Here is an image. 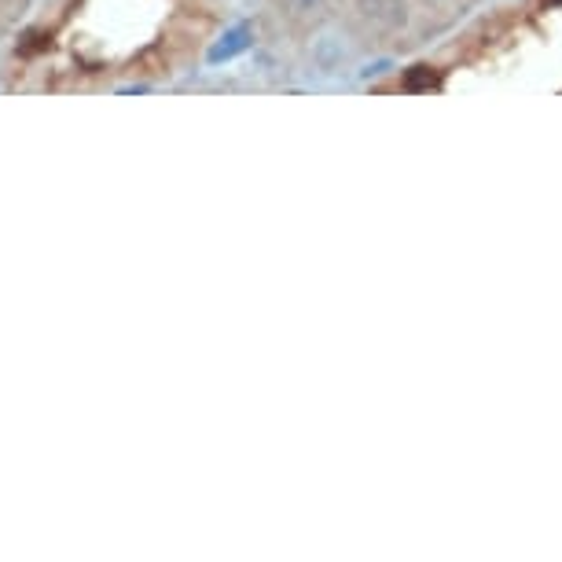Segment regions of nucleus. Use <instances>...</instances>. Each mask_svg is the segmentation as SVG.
Returning a JSON list of instances; mask_svg holds the SVG:
<instances>
[{"mask_svg":"<svg viewBox=\"0 0 562 562\" xmlns=\"http://www.w3.org/2000/svg\"><path fill=\"white\" fill-rule=\"evenodd\" d=\"M401 85H405L408 92H430V89H438V85H441V70L427 67V63H423V67H412Z\"/></svg>","mask_w":562,"mask_h":562,"instance_id":"7ed1b4c3","label":"nucleus"},{"mask_svg":"<svg viewBox=\"0 0 562 562\" xmlns=\"http://www.w3.org/2000/svg\"><path fill=\"white\" fill-rule=\"evenodd\" d=\"M298 4H302V8H316V4H320V0H298Z\"/></svg>","mask_w":562,"mask_h":562,"instance_id":"20e7f679","label":"nucleus"},{"mask_svg":"<svg viewBox=\"0 0 562 562\" xmlns=\"http://www.w3.org/2000/svg\"><path fill=\"white\" fill-rule=\"evenodd\" d=\"M353 12L371 34H397L408 23L405 0H353Z\"/></svg>","mask_w":562,"mask_h":562,"instance_id":"f257e3e1","label":"nucleus"},{"mask_svg":"<svg viewBox=\"0 0 562 562\" xmlns=\"http://www.w3.org/2000/svg\"><path fill=\"white\" fill-rule=\"evenodd\" d=\"M247 48H250V30L247 26H236V30H228V34L221 37V45L210 48V63L232 59V56H239V52H247Z\"/></svg>","mask_w":562,"mask_h":562,"instance_id":"f03ea898","label":"nucleus"}]
</instances>
